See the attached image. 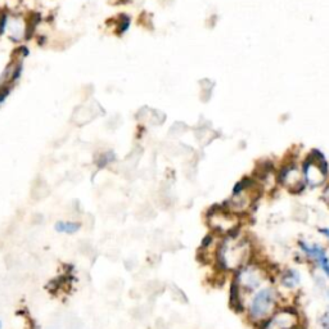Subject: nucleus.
Here are the masks:
<instances>
[{
    "mask_svg": "<svg viewBox=\"0 0 329 329\" xmlns=\"http://www.w3.org/2000/svg\"><path fill=\"white\" fill-rule=\"evenodd\" d=\"M251 255L250 242L245 237H239L237 232L229 234L228 239L218 250V262L228 270L243 268Z\"/></svg>",
    "mask_w": 329,
    "mask_h": 329,
    "instance_id": "f257e3e1",
    "label": "nucleus"
},
{
    "mask_svg": "<svg viewBox=\"0 0 329 329\" xmlns=\"http://www.w3.org/2000/svg\"><path fill=\"white\" fill-rule=\"evenodd\" d=\"M277 306V293L270 287L260 289L254 294L248 306V314L254 321L266 320L274 315Z\"/></svg>",
    "mask_w": 329,
    "mask_h": 329,
    "instance_id": "f03ea898",
    "label": "nucleus"
},
{
    "mask_svg": "<svg viewBox=\"0 0 329 329\" xmlns=\"http://www.w3.org/2000/svg\"><path fill=\"white\" fill-rule=\"evenodd\" d=\"M257 198L256 186L251 180L241 181L233 192V199L229 202L230 212H245Z\"/></svg>",
    "mask_w": 329,
    "mask_h": 329,
    "instance_id": "7ed1b4c3",
    "label": "nucleus"
},
{
    "mask_svg": "<svg viewBox=\"0 0 329 329\" xmlns=\"http://www.w3.org/2000/svg\"><path fill=\"white\" fill-rule=\"evenodd\" d=\"M326 175H328L326 162L324 158L320 157V155L316 157H310V160H307L305 169H303V176L306 179V183L310 186L312 188L320 186L325 181Z\"/></svg>",
    "mask_w": 329,
    "mask_h": 329,
    "instance_id": "20e7f679",
    "label": "nucleus"
},
{
    "mask_svg": "<svg viewBox=\"0 0 329 329\" xmlns=\"http://www.w3.org/2000/svg\"><path fill=\"white\" fill-rule=\"evenodd\" d=\"M264 329H298V317L294 312L280 311L269 317Z\"/></svg>",
    "mask_w": 329,
    "mask_h": 329,
    "instance_id": "39448f33",
    "label": "nucleus"
},
{
    "mask_svg": "<svg viewBox=\"0 0 329 329\" xmlns=\"http://www.w3.org/2000/svg\"><path fill=\"white\" fill-rule=\"evenodd\" d=\"M301 250L303 251V254L311 260L316 261V264L320 266L321 270L329 277V257L326 256V252L321 246L319 245H311V243L300 242Z\"/></svg>",
    "mask_w": 329,
    "mask_h": 329,
    "instance_id": "423d86ee",
    "label": "nucleus"
},
{
    "mask_svg": "<svg viewBox=\"0 0 329 329\" xmlns=\"http://www.w3.org/2000/svg\"><path fill=\"white\" fill-rule=\"evenodd\" d=\"M298 170L296 166H289L282 172V183L289 189H297L302 185V176Z\"/></svg>",
    "mask_w": 329,
    "mask_h": 329,
    "instance_id": "0eeeda50",
    "label": "nucleus"
},
{
    "mask_svg": "<svg viewBox=\"0 0 329 329\" xmlns=\"http://www.w3.org/2000/svg\"><path fill=\"white\" fill-rule=\"evenodd\" d=\"M282 283L287 288H294L300 284V274L296 270H288L283 275Z\"/></svg>",
    "mask_w": 329,
    "mask_h": 329,
    "instance_id": "6e6552de",
    "label": "nucleus"
},
{
    "mask_svg": "<svg viewBox=\"0 0 329 329\" xmlns=\"http://www.w3.org/2000/svg\"><path fill=\"white\" fill-rule=\"evenodd\" d=\"M80 229L79 223L75 222H58L56 224V230L59 233H67L73 234Z\"/></svg>",
    "mask_w": 329,
    "mask_h": 329,
    "instance_id": "1a4fd4ad",
    "label": "nucleus"
},
{
    "mask_svg": "<svg viewBox=\"0 0 329 329\" xmlns=\"http://www.w3.org/2000/svg\"><path fill=\"white\" fill-rule=\"evenodd\" d=\"M323 326L325 329H329V310H328V312H326L325 316H324V319H323Z\"/></svg>",
    "mask_w": 329,
    "mask_h": 329,
    "instance_id": "9d476101",
    "label": "nucleus"
},
{
    "mask_svg": "<svg viewBox=\"0 0 329 329\" xmlns=\"http://www.w3.org/2000/svg\"><path fill=\"white\" fill-rule=\"evenodd\" d=\"M320 232L329 239V229H325V228H324V229H320Z\"/></svg>",
    "mask_w": 329,
    "mask_h": 329,
    "instance_id": "9b49d317",
    "label": "nucleus"
},
{
    "mask_svg": "<svg viewBox=\"0 0 329 329\" xmlns=\"http://www.w3.org/2000/svg\"><path fill=\"white\" fill-rule=\"evenodd\" d=\"M0 329H2V323H0Z\"/></svg>",
    "mask_w": 329,
    "mask_h": 329,
    "instance_id": "f8f14e48",
    "label": "nucleus"
}]
</instances>
